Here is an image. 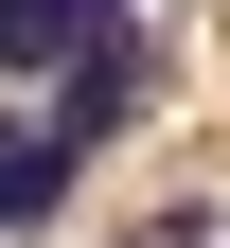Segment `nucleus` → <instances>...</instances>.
Here are the masks:
<instances>
[{"label": "nucleus", "mask_w": 230, "mask_h": 248, "mask_svg": "<svg viewBox=\"0 0 230 248\" xmlns=\"http://www.w3.org/2000/svg\"><path fill=\"white\" fill-rule=\"evenodd\" d=\"M71 124H53V107H0V231H53V213H71Z\"/></svg>", "instance_id": "1"}, {"label": "nucleus", "mask_w": 230, "mask_h": 248, "mask_svg": "<svg viewBox=\"0 0 230 248\" xmlns=\"http://www.w3.org/2000/svg\"><path fill=\"white\" fill-rule=\"evenodd\" d=\"M124 248H213V195H177L159 231H124Z\"/></svg>", "instance_id": "2"}]
</instances>
